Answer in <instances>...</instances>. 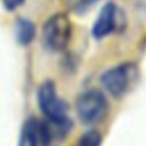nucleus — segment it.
Segmentation results:
<instances>
[{"label":"nucleus","mask_w":146,"mask_h":146,"mask_svg":"<svg viewBox=\"0 0 146 146\" xmlns=\"http://www.w3.org/2000/svg\"><path fill=\"white\" fill-rule=\"evenodd\" d=\"M138 75L137 66L132 62H121L101 75V84L109 94L120 98L132 88Z\"/></svg>","instance_id":"f257e3e1"},{"label":"nucleus","mask_w":146,"mask_h":146,"mask_svg":"<svg viewBox=\"0 0 146 146\" xmlns=\"http://www.w3.org/2000/svg\"><path fill=\"white\" fill-rule=\"evenodd\" d=\"M76 114L80 121L87 125L97 124L108 115L109 102L105 94L96 89L83 92L75 102Z\"/></svg>","instance_id":"f03ea898"},{"label":"nucleus","mask_w":146,"mask_h":146,"mask_svg":"<svg viewBox=\"0 0 146 146\" xmlns=\"http://www.w3.org/2000/svg\"><path fill=\"white\" fill-rule=\"evenodd\" d=\"M38 105L45 120L52 123H62L70 120L67 115V106L60 98L54 83L44 82L38 89Z\"/></svg>","instance_id":"7ed1b4c3"},{"label":"nucleus","mask_w":146,"mask_h":146,"mask_svg":"<svg viewBox=\"0 0 146 146\" xmlns=\"http://www.w3.org/2000/svg\"><path fill=\"white\" fill-rule=\"evenodd\" d=\"M71 38V23L66 14L57 13L47 19L43 27V43L52 52H61Z\"/></svg>","instance_id":"20e7f679"},{"label":"nucleus","mask_w":146,"mask_h":146,"mask_svg":"<svg viewBox=\"0 0 146 146\" xmlns=\"http://www.w3.org/2000/svg\"><path fill=\"white\" fill-rule=\"evenodd\" d=\"M119 23L124 25L123 21L119 22V9L114 3H108L102 7L92 27V35L96 39H102L113 34L118 29Z\"/></svg>","instance_id":"39448f33"},{"label":"nucleus","mask_w":146,"mask_h":146,"mask_svg":"<svg viewBox=\"0 0 146 146\" xmlns=\"http://www.w3.org/2000/svg\"><path fill=\"white\" fill-rule=\"evenodd\" d=\"M39 143H40V121L31 116L23 121L17 146H39Z\"/></svg>","instance_id":"423d86ee"},{"label":"nucleus","mask_w":146,"mask_h":146,"mask_svg":"<svg viewBox=\"0 0 146 146\" xmlns=\"http://www.w3.org/2000/svg\"><path fill=\"white\" fill-rule=\"evenodd\" d=\"M16 36L19 44L29 45L35 38V26L27 18H19L16 23Z\"/></svg>","instance_id":"0eeeda50"},{"label":"nucleus","mask_w":146,"mask_h":146,"mask_svg":"<svg viewBox=\"0 0 146 146\" xmlns=\"http://www.w3.org/2000/svg\"><path fill=\"white\" fill-rule=\"evenodd\" d=\"M101 133L96 129H91L80 136V138L76 142V146H101Z\"/></svg>","instance_id":"6e6552de"},{"label":"nucleus","mask_w":146,"mask_h":146,"mask_svg":"<svg viewBox=\"0 0 146 146\" xmlns=\"http://www.w3.org/2000/svg\"><path fill=\"white\" fill-rule=\"evenodd\" d=\"M94 0H70L72 8L78 9V11H82V9H86L88 5H91Z\"/></svg>","instance_id":"1a4fd4ad"},{"label":"nucleus","mask_w":146,"mask_h":146,"mask_svg":"<svg viewBox=\"0 0 146 146\" xmlns=\"http://www.w3.org/2000/svg\"><path fill=\"white\" fill-rule=\"evenodd\" d=\"M25 3V0H3V4L5 7V9L8 11H14L18 7H21Z\"/></svg>","instance_id":"9d476101"}]
</instances>
